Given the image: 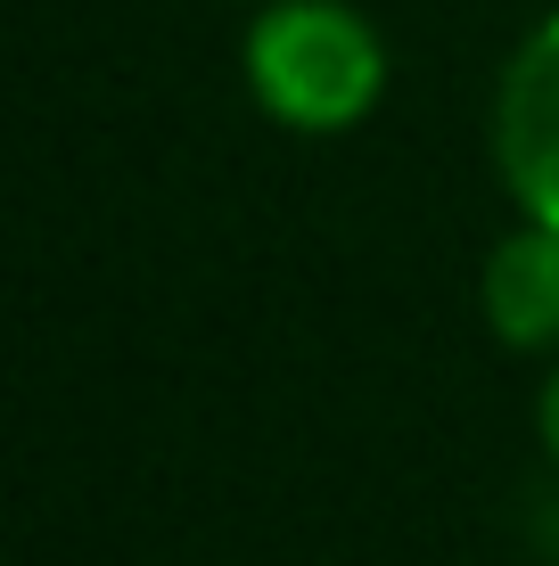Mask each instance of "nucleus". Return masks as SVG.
I'll use <instances>...</instances> for the list:
<instances>
[{"label": "nucleus", "instance_id": "1", "mask_svg": "<svg viewBox=\"0 0 559 566\" xmlns=\"http://www.w3.org/2000/svg\"><path fill=\"white\" fill-rule=\"evenodd\" d=\"M239 83L263 124L297 140H345L395 91V50L354 0H256L239 33Z\"/></svg>", "mask_w": 559, "mask_h": 566}, {"label": "nucleus", "instance_id": "2", "mask_svg": "<svg viewBox=\"0 0 559 566\" xmlns=\"http://www.w3.org/2000/svg\"><path fill=\"white\" fill-rule=\"evenodd\" d=\"M486 148L510 213L559 230V9H544L510 42L486 107Z\"/></svg>", "mask_w": 559, "mask_h": 566}, {"label": "nucleus", "instance_id": "3", "mask_svg": "<svg viewBox=\"0 0 559 566\" xmlns=\"http://www.w3.org/2000/svg\"><path fill=\"white\" fill-rule=\"evenodd\" d=\"M477 312H486L503 354H527V361L559 354V230L551 222L518 213L503 239L486 247V263H477Z\"/></svg>", "mask_w": 559, "mask_h": 566}, {"label": "nucleus", "instance_id": "4", "mask_svg": "<svg viewBox=\"0 0 559 566\" xmlns=\"http://www.w3.org/2000/svg\"><path fill=\"white\" fill-rule=\"evenodd\" d=\"M535 443H544V460L559 468V354L544 361V386H535Z\"/></svg>", "mask_w": 559, "mask_h": 566}, {"label": "nucleus", "instance_id": "5", "mask_svg": "<svg viewBox=\"0 0 559 566\" xmlns=\"http://www.w3.org/2000/svg\"><path fill=\"white\" fill-rule=\"evenodd\" d=\"M247 9H256V0H247Z\"/></svg>", "mask_w": 559, "mask_h": 566}]
</instances>
